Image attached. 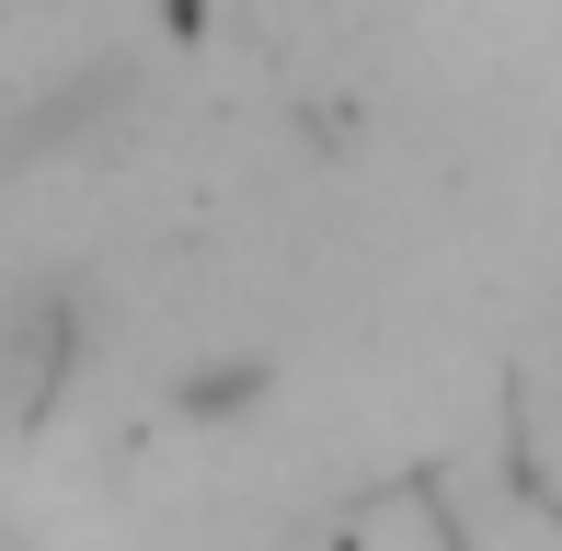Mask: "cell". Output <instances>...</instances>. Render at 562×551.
<instances>
[{
  "mask_svg": "<svg viewBox=\"0 0 562 551\" xmlns=\"http://www.w3.org/2000/svg\"><path fill=\"white\" fill-rule=\"evenodd\" d=\"M276 391V357H207V368H184L172 380V414L184 425H229V414H252Z\"/></svg>",
  "mask_w": 562,
  "mask_h": 551,
  "instance_id": "6da1fadb",
  "label": "cell"
},
{
  "mask_svg": "<svg viewBox=\"0 0 562 551\" xmlns=\"http://www.w3.org/2000/svg\"><path fill=\"white\" fill-rule=\"evenodd\" d=\"M12 345H23V391L46 403V380H58V357H69V322H58V288H23L12 299Z\"/></svg>",
  "mask_w": 562,
  "mask_h": 551,
  "instance_id": "7a4b0ae2",
  "label": "cell"
}]
</instances>
